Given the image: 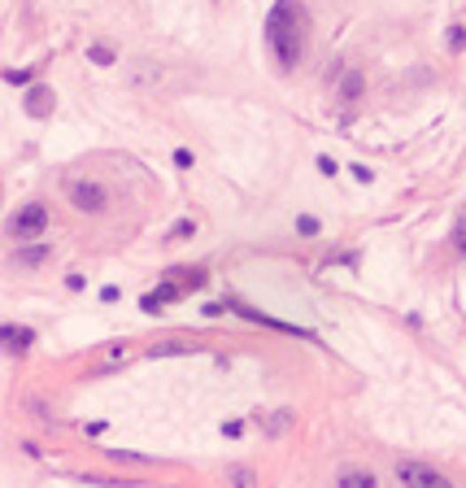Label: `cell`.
I'll use <instances>...</instances> for the list:
<instances>
[{
	"instance_id": "7c38bea8",
	"label": "cell",
	"mask_w": 466,
	"mask_h": 488,
	"mask_svg": "<svg viewBox=\"0 0 466 488\" xmlns=\"http://www.w3.org/2000/svg\"><path fill=\"white\" fill-rule=\"evenodd\" d=\"M92 61H101V66H109V61H113V49H101V44H97V49H92Z\"/></svg>"
},
{
	"instance_id": "3957f363",
	"label": "cell",
	"mask_w": 466,
	"mask_h": 488,
	"mask_svg": "<svg viewBox=\"0 0 466 488\" xmlns=\"http://www.w3.org/2000/svg\"><path fill=\"white\" fill-rule=\"evenodd\" d=\"M397 480L401 484H418V488H445L449 480L436 471V467H427V462H397Z\"/></svg>"
},
{
	"instance_id": "ba28073f",
	"label": "cell",
	"mask_w": 466,
	"mask_h": 488,
	"mask_svg": "<svg viewBox=\"0 0 466 488\" xmlns=\"http://www.w3.org/2000/svg\"><path fill=\"white\" fill-rule=\"evenodd\" d=\"M340 484H349V488H370V484H375V476H370V471H340Z\"/></svg>"
},
{
	"instance_id": "8fae6325",
	"label": "cell",
	"mask_w": 466,
	"mask_h": 488,
	"mask_svg": "<svg viewBox=\"0 0 466 488\" xmlns=\"http://www.w3.org/2000/svg\"><path fill=\"white\" fill-rule=\"evenodd\" d=\"M297 231H301V236H318V218H297Z\"/></svg>"
},
{
	"instance_id": "52a82bcc",
	"label": "cell",
	"mask_w": 466,
	"mask_h": 488,
	"mask_svg": "<svg viewBox=\"0 0 466 488\" xmlns=\"http://www.w3.org/2000/svg\"><path fill=\"white\" fill-rule=\"evenodd\" d=\"M358 92H362V74H358V70H349V74L340 79V101H353Z\"/></svg>"
},
{
	"instance_id": "7a4b0ae2",
	"label": "cell",
	"mask_w": 466,
	"mask_h": 488,
	"mask_svg": "<svg viewBox=\"0 0 466 488\" xmlns=\"http://www.w3.org/2000/svg\"><path fill=\"white\" fill-rule=\"evenodd\" d=\"M44 227H49V210L40 205V201H31V205H22L13 222H9V236L13 240H40L44 236Z\"/></svg>"
},
{
	"instance_id": "8992f818",
	"label": "cell",
	"mask_w": 466,
	"mask_h": 488,
	"mask_svg": "<svg viewBox=\"0 0 466 488\" xmlns=\"http://www.w3.org/2000/svg\"><path fill=\"white\" fill-rule=\"evenodd\" d=\"M27 109H31L35 118H44V113L52 109V92H49V88H35V92L27 97Z\"/></svg>"
},
{
	"instance_id": "5b68a950",
	"label": "cell",
	"mask_w": 466,
	"mask_h": 488,
	"mask_svg": "<svg viewBox=\"0 0 466 488\" xmlns=\"http://www.w3.org/2000/svg\"><path fill=\"white\" fill-rule=\"evenodd\" d=\"M0 340H4L9 349H31V345H35V331H31V327L4 323V327H0Z\"/></svg>"
},
{
	"instance_id": "9c48e42d",
	"label": "cell",
	"mask_w": 466,
	"mask_h": 488,
	"mask_svg": "<svg viewBox=\"0 0 466 488\" xmlns=\"http://www.w3.org/2000/svg\"><path fill=\"white\" fill-rule=\"evenodd\" d=\"M454 249H458V253L466 258V214L458 218V227H454Z\"/></svg>"
},
{
	"instance_id": "30bf717a",
	"label": "cell",
	"mask_w": 466,
	"mask_h": 488,
	"mask_svg": "<svg viewBox=\"0 0 466 488\" xmlns=\"http://www.w3.org/2000/svg\"><path fill=\"white\" fill-rule=\"evenodd\" d=\"M18 262H22V267H35V262H44V249H22Z\"/></svg>"
},
{
	"instance_id": "6da1fadb",
	"label": "cell",
	"mask_w": 466,
	"mask_h": 488,
	"mask_svg": "<svg viewBox=\"0 0 466 488\" xmlns=\"http://www.w3.org/2000/svg\"><path fill=\"white\" fill-rule=\"evenodd\" d=\"M266 40L279 57L283 70H292L301 61V44H306V13H301V0H279L266 18Z\"/></svg>"
},
{
	"instance_id": "277c9868",
	"label": "cell",
	"mask_w": 466,
	"mask_h": 488,
	"mask_svg": "<svg viewBox=\"0 0 466 488\" xmlns=\"http://www.w3.org/2000/svg\"><path fill=\"white\" fill-rule=\"evenodd\" d=\"M66 192H70V201H74L83 214H97V210H105V188H101V183H70Z\"/></svg>"
}]
</instances>
